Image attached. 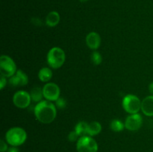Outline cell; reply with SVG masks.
Segmentation results:
<instances>
[{"mask_svg":"<svg viewBox=\"0 0 153 152\" xmlns=\"http://www.w3.org/2000/svg\"><path fill=\"white\" fill-rule=\"evenodd\" d=\"M86 43L90 49L96 50L101 44V37L97 33L91 32L87 35Z\"/></svg>","mask_w":153,"mask_h":152,"instance_id":"11","label":"cell"},{"mask_svg":"<svg viewBox=\"0 0 153 152\" xmlns=\"http://www.w3.org/2000/svg\"><path fill=\"white\" fill-rule=\"evenodd\" d=\"M60 88L56 83H47L43 88V97L47 101H56L60 98Z\"/></svg>","mask_w":153,"mask_h":152,"instance_id":"7","label":"cell"},{"mask_svg":"<svg viewBox=\"0 0 153 152\" xmlns=\"http://www.w3.org/2000/svg\"><path fill=\"white\" fill-rule=\"evenodd\" d=\"M123 107L127 113L135 114L141 109V101L136 95H127L123 100Z\"/></svg>","mask_w":153,"mask_h":152,"instance_id":"6","label":"cell"},{"mask_svg":"<svg viewBox=\"0 0 153 152\" xmlns=\"http://www.w3.org/2000/svg\"><path fill=\"white\" fill-rule=\"evenodd\" d=\"M7 150H8V149H7V144H6V142L4 140L1 139V141H0V151L5 152L7 151Z\"/></svg>","mask_w":153,"mask_h":152,"instance_id":"22","label":"cell"},{"mask_svg":"<svg viewBox=\"0 0 153 152\" xmlns=\"http://www.w3.org/2000/svg\"><path fill=\"white\" fill-rule=\"evenodd\" d=\"M16 66L11 58L1 55L0 58V73L5 77H10L16 72Z\"/></svg>","mask_w":153,"mask_h":152,"instance_id":"5","label":"cell"},{"mask_svg":"<svg viewBox=\"0 0 153 152\" xmlns=\"http://www.w3.org/2000/svg\"><path fill=\"white\" fill-rule=\"evenodd\" d=\"M27 134L22 128L15 127L9 129L5 134V139L7 142L11 146L17 147L25 142Z\"/></svg>","mask_w":153,"mask_h":152,"instance_id":"2","label":"cell"},{"mask_svg":"<svg viewBox=\"0 0 153 152\" xmlns=\"http://www.w3.org/2000/svg\"><path fill=\"white\" fill-rule=\"evenodd\" d=\"M39 79L42 82H48L51 80L52 77V72L50 69L47 67L42 68L38 72Z\"/></svg>","mask_w":153,"mask_h":152,"instance_id":"15","label":"cell"},{"mask_svg":"<svg viewBox=\"0 0 153 152\" xmlns=\"http://www.w3.org/2000/svg\"><path fill=\"white\" fill-rule=\"evenodd\" d=\"M111 129L115 132H120L125 128V124L123 123L121 121L118 120V119H114L111 122Z\"/></svg>","mask_w":153,"mask_h":152,"instance_id":"18","label":"cell"},{"mask_svg":"<svg viewBox=\"0 0 153 152\" xmlns=\"http://www.w3.org/2000/svg\"><path fill=\"white\" fill-rule=\"evenodd\" d=\"M91 61L94 65H100L102 61L101 55L98 52H94L91 55Z\"/></svg>","mask_w":153,"mask_h":152,"instance_id":"19","label":"cell"},{"mask_svg":"<svg viewBox=\"0 0 153 152\" xmlns=\"http://www.w3.org/2000/svg\"><path fill=\"white\" fill-rule=\"evenodd\" d=\"M79 137V136L78 135L76 131H71L68 135V139L70 142H76L78 140V137Z\"/></svg>","mask_w":153,"mask_h":152,"instance_id":"21","label":"cell"},{"mask_svg":"<svg viewBox=\"0 0 153 152\" xmlns=\"http://www.w3.org/2000/svg\"><path fill=\"white\" fill-rule=\"evenodd\" d=\"M55 104H56V106L59 109L65 108L66 105H67V102H66L65 99H64L63 98H59L58 100H56Z\"/></svg>","mask_w":153,"mask_h":152,"instance_id":"20","label":"cell"},{"mask_svg":"<svg viewBox=\"0 0 153 152\" xmlns=\"http://www.w3.org/2000/svg\"><path fill=\"white\" fill-rule=\"evenodd\" d=\"M7 152H19V149L17 148L16 147H14V146H12L11 148L7 150Z\"/></svg>","mask_w":153,"mask_h":152,"instance_id":"24","label":"cell"},{"mask_svg":"<svg viewBox=\"0 0 153 152\" xmlns=\"http://www.w3.org/2000/svg\"><path fill=\"white\" fill-rule=\"evenodd\" d=\"M60 22V15L57 11H52L46 18V24L49 27L56 26Z\"/></svg>","mask_w":153,"mask_h":152,"instance_id":"13","label":"cell"},{"mask_svg":"<svg viewBox=\"0 0 153 152\" xmlns=\"http://www.w3.org/2000/svg\"><path fill=\"white\" fill-rule=\"evenodd\" d=\"M88 124L85 122H80L75 127V131L77 133L78 135L80 137H84L87 134Z\"/></svg>","mask_w":153,"mask_h":152,"instance_id":"17","label":"cell"},{"mask_svg":"<svg viewBox=\"0 0 153 152\" xmlns=\"http://www.w3.org/2000/svg\"><path fill=\"white\" fill-rule=\"evenodd\" d=\"M34 115L40 122L49 124L53 122L56 117V107L49 101H42L36 105Z\"/></svg>","mask_w":153,"mask_h":152,"instance_id":"1","label":"cell"},{"mask_svg":"<svg viewBox=\"0 0 153 152\" xmlns=\"http://www.w3.org/2000/svg\"><path fill=\"white\" fill-rule=\"evenodd\" d=\"M141 110L147 116H153V95L146 97L141 102Z\"/></svg>","mask_w":153,"mask_h":152,"instance_id":"12","label":"cell"},{"mask_svg":"<svg viewBox=\"0 0 153 152\" xmlns=\"http://www.w3.org/2000/svg\"><path fill=\"white\" fill-rule=\"evenodd\" d=\"M143 122L141 116L138 113L131 114L128 116L125 122V128L130 131H138Z\"/></svg>","mask_w":153,"mask_h":152,"instance_id":"9","label":"cell"},{"mask_svg":"<svg viewBox=\"0 0 153 152\" xmlns=\"http://www.w3.org/2000/svg\"><path fill=\"white\" fill-rule=\"evenodd\" d=\"M28 76L21 69L17 70L16 72L12 77H10V80H9L10 84L13 86H25L28 83Z\"/></svg>","mask_w":153,"mask_h":152,"instance_id":"10","label":"cell"},{"mask_svg":"<svg viewBox=\"0 0 153 152\" xmlns=\"http://www.w3.org/2000/svg\"><path fill=\"white\" fill-rule=\"evenodd\" d=\"M30 95H31V100L33 101H34V102H40V101H42V98L43 97V89L39 87V86L34 87L31 90Z\"/></svg>","mask_w":153,"mask_h":152,"instance_id":"16","label":"cell"},{"mask_svg":"<svg viewBox=\"0 0 153 152\" xmlns=\"http://www.w3.org/2000/svg\"><path fill=\"white\" fill-rule=\"evenodd\" d=\"M6 83H7V81H6V77L1 75V77H0V87L1 88L0 89H2L6 85Z\"/></svg>","mask_w":153,"mask_h":152,"instance_id":"23","label":"cell"},{"mask_svg":"<svg viewBox=\"0 0 153 152\" xmlns=\"http://www.w3.org/2000/svg\"><path fill=\"white\" fill-rule=\"evenodd\" d=\"M149 92H150V93L152 94V95H153V82H152V83L149 84Z\"/></svg>","mask_w":153,"mask_h":152,"instance_id":"25","label":"cell"},{"mask_svg":"<svg viewBox=\"0 0 153 152\" xmlns=\"http://www.w3.org/2000/svg\"><path fill=\"white\" fill-rule=\"evenodd\" d=\"M102 131V125L98 122H93L88 124V130H87V134L90 137L96 136L100 134Z\"/></svg>","mask_w":153,"mask_h":152,"instance_id":"14","label":"cell"},{"mask_svg":"<svg viewBox=\"0 0 153 152\" xmlns=\"http://www.w3.org/2000/svg\"><path fill=\"white\" fill-rule=\"evenodd\" d=\"M31 95L25 91L20 90L16 92L13 97V104L19 108L24 109L28 107L31 103Z\"/></svg>","mask_w":153,"mask_h":152,"instance_id":"8","label":"cell"},{"mask_svg":"<svg viewBox=\"0 0 153 152\" xmlns=\"http://www.w3.org/2000/svg\"><path fill=\"white\" fill-rule=\"evenodd\" d=\"M65 60V52L61 48L54 47L48 52L47 62L52 69H58L62 66Z\"/></svg>","mask_w":153,"mask_h":152,"instance_id":"3","label":"cell"},{"mask_svg":"<svg viewBox=\"0 0 153 152\" xmlns=\"http://www.w3.org/2000/svg\"><path fill=\"white\" fill-rule=\"evenodd\" d=\"M76 150L78 152H97L98 144L91 137L84 136L78 139Z\"/></svg>","mask_w":153,"mask_h":152,"instance_id":"4","label":"cell"},{"mask_svg":"<svg viewBox=\"0 0 153 152\" xmlns=\"http://www.w3.org/2000/svg\"><path fill=\"white\" fill-rule=\"evenodd\" d=\"M88 0H80V1H82V2H85V1H87Z\"/></svg>","mask_w":153,"mask_h":152,"instance_id":"26","label":"cell"}]
</instances>
